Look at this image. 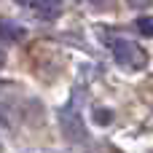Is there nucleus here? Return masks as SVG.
<instances>
[{
  "label": "nucleus",
  "mask_w": 153,
  "mask_h": 153,
  "mask_svg": "<svg viewBox=\"0 0 153 153\" xmlns=\"http://www.w3.org/2000/svg\"><path fill=\"white\" fill-rule=\"evenodd\" d=\"M110 46H113V56H116V62L121 67H126V70H143L148 65V51L140 43L126 40V38H118Z\"/></svg>",
  "instance_id": "nucleus-1"
},
{
  "label": "nucleus",
  "mask_w": 153,
  "mask_h": 153,
  "mask_svg": "<svg viewBox=\"0 0 153 153\" xmlns=\"http://www.w3.org/2000/svg\"><path fill=\"white\" fill-rule=\"evenodd\" d=\"M16 3L35 11V13H40V16H46V19H54L62 11V0H16Z\"/></svg>",
  "instance_id": "nucleus-2"
},
{
  "label": "nucleus",
  "mask_w": 153,
  "mask_h": 153,
  "mask_svg": "<svg viewBox=\"0 0 153 153\" xmlns=\"http://www.w3.org/2000/svg\"><path fill=\"white\" fill-rule=\"evenodd\" d=\"M24 38V27L16 24V22H0V40H8V43H19Z\"/></svg>",
  "instance_id": "nucleus-3"
},
{
  "label": "nucleus",
  "mask_w": 153,
  "mask_h": 153,
  "mask_svg": "<svg viewBox=\"0 0 153 153\" xmlns=\"http://www.w3.org/2000/svg\"><path fill=\"white\" fill-rule=\"evenodd\" d=\"M137 30H140L143 35L153 38V16H140V19H137Z\"/></svg>",
  "instance_id": "nucleus-4"
},
{
  "label": "nucleus",
  "mask_w": 153,
  "mask_h": 153,
  "mask_svg": "<svg viewBox=\"0 0 153 153\" xmlns=\"http://www.w3.org/2000/svg\"><path fill=\"white\" fill-rule=\"evenodd\" d=\"M94 116H97V124H110V118H113V113L110 110H94Z\"/></svg>",
  "instance_id": "nucleus-5"
},
{
  "label": "nucleus",
  "mask_w": 153,
  "mask_h": 153,
  "mask_svg": "<svg viewBox=\"0 0 153 153\" xmlns=\"http://www.w3.org/2000/svg\"><path fill=\"white\" fill-rule=\"evenodd\" d=\"M132 8H148V5H153V0H126Z\"/></svg>",
  "instance_id": "nucleus-6"
},
{
  "label": "nucleus",
  "mask_w": 153,
  "mask_h": 153,
  "mask_svg": "<svg viewBox=\"0 0 153 153\" xmlns=\"http://www.w3.org/2000/svg\"><path fill=\"white\" fill-rule=\"evenodd\" d=\"M89 3H94V5H108L110 0H89Z\"/></svg>",
  "instance_id": "nucleus-7"
},
{
  "label": "nucleus",
  "mask_w": 153,
  "mask_h": 153,
  "mask_svg": "<svg viewBox=\"0 0 153 153\" xmlns=\"http://www.w3.org/2000/svg\"><path fill=\"white\" fill-rule=\"evenodd\" d=\"M3 62H5V54H3V48H0V67H3Z\"/></svg>",
  "instance_id": "nucleus-8"
}]
</instances>
